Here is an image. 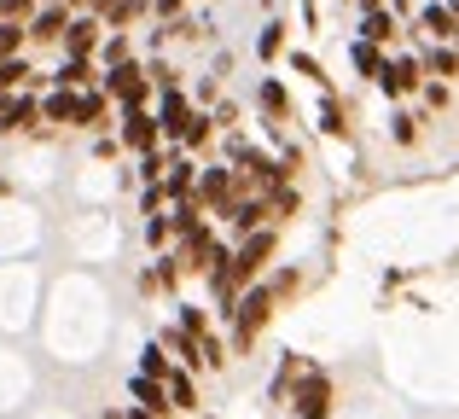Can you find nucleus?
<instances>
[{"label":"nucleus","mask_w":459,"mask_h":419,"mask_svg":"<svg viewBox=\"0 0 459 419\" xmlns=\"http://www.w3.org/2000/svg\"><path fill=\"white\" fill-rule=\"evenodd\" d=\"M227 315H233V355H250L262 338V327L273 320V297L268 285H245V292L227 303Z\"/></svg>","instance_id":"1"},{"label":"nucleus","mask_w":459,"mask_h":419,"mask_svg":"<svg viewBox=\"0 0 459 419\" xmlns=\"http://www.w3.org/2000/svg\"><path fill=\"white\" fill-rule=\"evenodd\" d=\"M100 93H105V100H117L123 111H146V100H152V76L134 65V58H128V65H111V70H105V88H100Z\"/></svg>","instance_id":"2"},{"label":"nucleus","mask_w":459,"mask_h":419,"mask_svg":"<svg viewBox=\"0 0 459 419\" xmlns=\"http://www.w3.org/2000/svg\"><path fill=\"white\" fill-rule=\"evenodd\" d=\"M332 402H337L332 379H325L320 367H303V379L291 385V414L297 419H332Z\"/></svg>","instance_id":"3"},{"label":"nucleus","mask_w":459,"mask_h":419,"mask_svg":"<svg viewBox=\"0 0 459 419\" xmlns=\"http://www.w3.org/2000/svg\"><path fill=\"white\" fill-rule=\"evenodd\" d=\"M273 245H280V233H273V227H256V233L238 239V245H233V274H238V285H256V274L268 268Z\"/></svg>","instance_id":"4"},{"label":"nucleus","mask_w":459,"mask_h":419,"mask_svg":"<svg viewBox=\"0 0 459 419\" xmlns=\"http://www.w3.org/2000/svg\"><path fill=\"white\" fill-rule=\"evenodd\" d=\"M233 198H245L238 181H233V170H198V181H192V205H198V210H221L227 215Z\"/></svg>","instance_id":"5"},{"label":"nucleus","mask_w":459,"mask_h":419,"mask_svg":"<svg viewBox=\"0 0 459 419\" xmlns=\"http://www.w3.org/2000/svg\"><path fill=\"white\" fill-rule=\"evenodd\" d=\"M35 123H41V100H35L30 88L0 93V135H30Z\"/></svg>","instance_id":"6"},{"label":"nucleus","mask_w":459,"mask_h":419,"mask_svg":"<svg viewBox=\"0 0 459 419\" xmlns=\"http://www.w3.org/2000/svg\"><path fill=\"white\" fill-rule=\"evenodd\" d=\"M100 41H105V23L93 18V12H76L58 47H65V58H93V53H100Z\"/></svg>","instance_id":"7"},{"label":"nucleus","mask_w":459,"mask_h":419,"mask_svg":"<svg viewBox=\"0 0 459 419\" xmlns=\"http://www.w3.org/2000/svg\"><path fill=\"white\" fill-rule=\"evenodd\" d=\"M157 135H169V140H180V128H186V117H192V105H186V93L180 88H163L157 93Z\"/></svg>","instance_id":"8"},{"label":"nucleus","mask_w":459,"mask_h":419,"mask_svg":"<svg viewBox=\"0 0 459 419\" xmlns=\"http://www.w3.org/2000/svg\"><path fill=\"white\" fill-rule=\"evenodd\" d=\"M70 18H76V12H70L65 0H58V6H41V12H35V18L23 23V35H30V41H65Z\"/></svg>","instance_id":"9"},{"label":"nucleus","mask_w":459,"mask_h":419,"mask_svg":"<svg viewBox=\"0 0 459 419\" xmlns=\"http://www.w3.org/2000/svg\"><path fill=\"white\" fill-rule=\"evenodd\" d=\"M117 146H128V152H157V117L152 111H123V140Z\"/></svg>","instance_id":"10"},{"label":"nucleus","mask_w":459,"mask_h":419,"mask_svg":"<svg viewBox=\"0 0 459 419\" xmlns=\"http://www.w3.org/2000/svg\"><path fill=\"white\" fill-rule=\"evenodd\" d=\"M419 82H425L419 58H384V70H378V88L384 93H413Z\"/></svg>","instance_id":"11"},{"label":"nucleus","mask_w":459,"mask_h":419,"mask_svg":"<svg viewBox=\"0 0 459 419\" xmlns=\"http://www.w3.org/2000/svg\"><path fill=\"white\" fill-rule=\"evenodd\" d=\"M128 397H134V408H146V414H157V419H169L175 408H169V390L157 385V379H128Z\"/></svg>","instance_id":"12"},{"label":"nucleus","mask_w":459,"mask_h":419,"mask_svg":"<svg viewBox=\"0 0 459 419\" xmlns=\"http://www.w3.org/2000/svg\"><path fill=\"white\" fill-rule=\"evenodd\" d=\"M47 82H53V88H70V93H88L93 88V58H65Z\"/></svg>","instance_id":"13"},{"label":"nucleus","mask_w":459,"mask_h":419,"mask_svg":"<svg viewBox=\"0 0 459 419\" xmlns=\"http://www.w3.org/2000/svg\"><path fill=\"white\" fill-rule=\"evenodd\" d=\"M192 181H198V163H186V158H169V170H163V198H192Z\"/></svg>","instance_id":"14"},{"label":"nucleus","mask_w":459,"mask_h":419,"mask_svg":"<svg viewBox=\"0 0 459 419\" xmlns=\"http://www.w3.org/2000/svg\"><path fill=\"white\" fill-rule=\"evenodd\" d=\"M105 111H111V100H105L100 88L76 93V123H70V128H105Z\"/></svg>","instance_id":"15"},{"label":"nucleus","mask_w":459,"mask_h":419,"mask_svg":"<svg viewBox=\"0 0 459 419\" xmlns=\"http://www.w3.org/2000/svg\"><path fill=\"white\" fill-rule=\"evenodd\" d=\"M157 344L180 355V373H198V367H204V362H198V338H186V332H180V327H169V332H163V338H157Z\"/></svg>","instance_id":"16"},{"label":"nucleus","mask_w":459,"mask_h":419,"mask_svg":"<svg viewBox=\"0 0 459 419\" xmlns=\"http://www.w3.org/2000/svg\"><path fill=\"white\" fill-rule=\"evenodd\" d=\"M163 390H169V408H180V414L198 408V385H192V373H180V367L163 379Z\"/></svg>","instance_id":"17"},{"label":"nucleus","mask_w":459,"mask_h":419,"mask_svg":"<svg viewBox=\"0 0 459 419\" xmlns=\"http://www.w3.org/2000/svg\"><path fill=\"white\" fill-rule=\"evenodd\" d=\"M419 30H425L430 41H454L459 23H454V12H448V6H425V12H419Z\"/></svg>","instance_id":"18"},{"label":"nucleus","mask_w":459,"mask_h":419,"mask_svg":"<svg viewBox=\"0 0 459 419\" xmlns=\"http://www.w3.org/2000/svg\"><path fill=\"white\" fill-rule=\"evenodd\" d=\"M41 123H76V93H70V88H53L41 100Z\"/></svg>","instance_id":"19"},{"label":"nucleus","mask_w":459,"mask_h":419,"mask_svg":"<svg viewBox=\"0 0 459 419\" xmlns=\"http://www.w3.org/2000/svg\"><path fill=\"white\" fill-rule=\"evenodd\" d=\"M175 373V367H169V355H163V344H146V350H140V379H157V385H163V379Z\"/></svg>","instance_id":"20"},{"label":"nucleus","mask_w":459,"mask_h":419,"mask_svg":"<svg viewBox=\"0 0 459 419\" xmlns=\"http://www.w3.org/2000/svg\"><path fill=\"white\" fill-rule=\"evenodd\" d=\"M30 76H35V70H30V58H6V65H0V93H18V88H30Z\"/></svg>","instance_id":"21"},{"label":"nucleus","mask_w":459,"mask_h":419,"mask_svg":"<svg viewBox=\"0 0 459 419\" xmlns=\"http://www.w3.org/2000/svg\"><path fill=\"white\" fill-rule=\"evenodd\" d=\"M360 41H372V47L395 41V18H390V12H367V23H360Z\"/></svg>","instance_id":"22"},{"label":"nucleus","mask_w":459,"mask_h":419,"mask_svg":"<svg viewBox=\"0 0 459 419\" xmlns=\"http://www.w3.org/2000/svg\"><path fill=\"white\" fill-rule=\"evenodd\" d=\"M349 58H355V70H360V76H372V82H378V70H384V53H378L372 41H355V47H349Z\"/></svg>","instance_id":"23"},{"label":"nucleus","mask_w":459,"mask_h":419,"mask_svg":"<svg viewBox=\"0 0 459 419\" xmlns=\"http://www.w3.org/2000/svg\"><path fill=\"white\" fill-rule=\"evenodd\" d=\"M419 70H425V76H459V53H454V47H437Z\"/></svg>","instance_id":"24"},{"label":"nucleus","mask_w":459,"mask_h":419,"mask_svg":"<svg viewBox=\"0 0 459 419\" xmlns=\"http://www.w3.org/2000/svg\"><path fill=\"white\" fill-rule=\"evenodd\" d=\"M23 47H30V35H23V23H0V65H6V58H18Z\"/></svg>","instance_id":"25"},{"label":"nucleus","mask_w":459,"mask_h":419,"mask_svg":"<svg viewBox=\"0 0 459 419\" xmlns=\"http://www.w3.org/2000/svg\"><path fill=\"white\" fill-rule=\"evenodd\" d=\"M204 140H210V117H204V111H192V117H186V128H180V146H186V152H198Z\"/></svg>","instance_id":"26"},{"label":"nucleus","mask_w":459,"mask_h":419,"mask_svg":"<svg viewBox=\"0 0 459 419\" xmlns=\"http://www.w3.org/2000/svg\"><path fill=\"white\" fill-rule=\"evenodd\" d=\"M297 292H303V274H297V268H285V274H280V280H273V285H268V297H273V309H280V303H291V297H297Z\"/></svg>","instance_id":"27"},{"label":"nucleus","mask_w":459,"mask_h":419,"mask_svg":"<svg viewBox=\"0 0 459 419\" xmlns=\"http://www.w3.org/2000/svg\"><path fill=\"white\" fill-rule=\"evenodd\" d=\"M256 100H262V111H268V117H285V111H291V100H285V88H280V82H262V88H256Z\"/></svg>","instance_id":"28"},{"label":"nucleus","mask_w":459,"mask_h":419,"mask_svg":"<svg viewBox=\"0 0 459 419\" xmlns=\"http://www.w3.org/2000/svg\"><path fill=\"white\" fill-rule=\"evenodd\" d=\"M180 332H186V338H204V332H210V315H204L198 303H180Z\"/></svg>","instance_id":"29"},{"label":"nucleus","mask_w":459,"mask_h":419,"mask_svg":"<svg viewBox=\"0 0 459 419\" xmlns=\"http://www.w3.org/2000/svg\"><path fill=\"white\" fill-rule=\"evenodd\" d=\"M320 128H325V135H343V128H349V111L332 100V93H325V105H320Z\"/></svg>","instance_id":"30"},{"label":"nucleus","mask_w":459,"mask_h":419,"mask_svg":"<svg viewBox=\"0 0 459 419\" xmlns=\"http://www.w3.org/2000/svg\"><path fill=\"white\" fill-rule=\"evenodd\" d=\"M100 58H105V70H111V65H128V35H105V41H100Z\"/></svg>","instance_id":"31"},{"label":"nucleus","mask_w":459,"mask_h":419,"mask_svg":"<svg viewBox=\"0 0 459 419\" xmlns=\"http://www.w3.org/2000/svg\"><path fill=\"white\" fill-rule=\"evenodd\" d=\"M35 18V0H0V23H30Z\"/></svg>","instance_id":"32"},{"label":"nucleus","mask_w":459,"mask_h":419,"mask_svg":"<svg viewBox=\"0 0 459 419\" xmlns=\"http://www.w3.org/2000/svg\"><path fill=\"white\" fill-rule=\"evenodd\" d=\"M390 135H395V146H413L419 140V117H390Z\"/></svg>","instance_id":"33"},{"label":"nucleus","mask_w":459,"mask_h":419,"mask_svg":"<svg viewBox=\"0 0 459 419\" xmlns=\"http://www.w3.org/2000/svg\"><path fill=\"white\" fill-rule=\"evenodd\" d=\"M280 47H285V23H268V30H262V41H256V53H262V58H273Z\"/></svg>","instance_id":"34"},{"label":"nucleus","mask_w":459,"mask_h":419,"mask_svg":"<svg viewBox=\"0 0 459 419\" xmlns=\"http://www.w3.org/2000/svg\"><path fill=\"white\" fill-rule=\"evenodd\" d=\"M163 170H169V158H163V152H146V158H140V175H146V187L163 181Z\"/></svg>","instance_id":"35"},{"label":"nucleus","mask_w":459,"mask_h":419,"mask_svg":"<svg viewBox=\"0 0 459 419\" xmlns=\"http://www.w3.org/2000/svg\"><path fill=\"white\" fill-rule=\"evenodd\" d=\"M146 245H169V215H152L146 222Z\"/></svg>","instance_id":"36"},{"label":"nucleus","mask_w":459,"mask_h":419,"mask_svg":"<svg viewBox=\"0 0 459 419\" xmlns=\"http://www.w3.org/2000/svg\"><path fill=\"white\" fill-rule=\"evenodd\" d=\"M140 205H146V215H163V187H146V198H140Z\"/></svg>","instance_id":"37"},{"label":"nucleus","mask_w":459,"mask_h":419,"mask_svg":"<svg viewBox=\"0 0 459 419\" xmlns=\"http://www.w3.org/2000/svg\"><path fill=\"white\" fill-rule=\"evenodd\" d=\"M146 6L157 12V18H175V12H180V0H146Z\"/></svg>","instance_id":"38"},{"label":"nucleus","mask_w":459,"mask_h":419,"mask_svg":"<svg viewBox=\"0 0 459 419\" xmlns=\"http://www.w3.org/2000/svg\"><path fill=\"white\" fill-rule=\"evenodd\" d=\"M123 419H157V414H146V408H128V414H123Z\"/></svg>","instance_id":"39"},{"label":"nucleus","mask_w":459,"mask_h":419,"mask_svg":"<svg viewBox=\"0 0 459 419\" xmlns=\"http://www.w3.org/2000/svg\"><path fill=\"white\" fill-rule=\"evenodd\" d=\"M65 6H70V12H82V6H93V0H65Z\"/></svg>","instance_id":"40"},{"label":"nucleus","mask_w":459,"mask_h":419,"mask_svg":"<svg viewBox=\"0 0 459 419\" xmlns=\"http://www.w3.org/2000/svg\"><path fill=\"white\" fill-rule=\"evenodd\" d=\"M360 6H367V12H384V0H360Z\"/></svg>","instance_id":"41"},{"label":"nucleus","mask_w":459,"mask_h":419,"mask_svg":"<svg viewBox=\"0 0 459 419\" xmlns=\"http://www.w3.org/2000/svg\"><path fill=\"white\" fill-rule=\"evenodd\" d=\"M448 12H454V23H459V0H448Z\"/></svg>","instance_id":"42"}]
</instances>
